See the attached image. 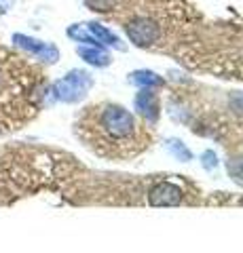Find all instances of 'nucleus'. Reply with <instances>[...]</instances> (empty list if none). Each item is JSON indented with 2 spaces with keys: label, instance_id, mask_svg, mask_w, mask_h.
<instances>
[{
  "label": "nucleus",
  "instance_id": "obj_7",
  "mask_svg": "<svg viewBox=\"0 0 243 253\" xmlns=\"http://www.w3.org/2000/svg\"><path fill=\"white\" fill-rule=\"evenodd\" d=\"M87 30H89V34L96 38V41L104 46V44H108V46H116V49H123V44H121V38L116 36V34H112L108 28H104L101 23H96V21H91V23H87Z\"/></svg>",
  "mask_w": 243,
  "mask_h": 253
},
{
  "label": "nucleus",
  "instance_id": "obj_8",
  "mask_svg": "<svg viewBox=\"0 0 243 253\" xmlns=\"http://www.w3.org/2000/svg\"><path fill=\"white\" fill-rule=\"evenodd\" d=\"M76 53L81 55V57L91 63V66H96V68H104L110 63V55H108L101 46H78Z\"/></svg>",
  "mask_w": 243,
  "mask_h": 253
},
{
  "label": "nucleus",
  "instance_id": "obj_5",
  "mask_svg": "<svg viewBox=\"0 0 243 253\" xmlns=\"http://www.w3.org/2000/svg\"><path fill=\"white\" fill-rule=\"evenodd\" d=\"M125 30H127V36L131 38V42L136 46H150L156 38L161 36L159 26H156L154 21L146 19V17L129 21L127 26H125Z\"/></svg>",
  "mask_w": 243,
  "mask_h": 253
},
{
  "label": "nucleus",
  "instance_id": "obj_6",
  "mask_svg": "<svg viewBox=\"0 0 243 253\" xmlns=\"http://www.w3.org/2000/svg\"><path fill=\"white\" fill-rule=\"evenodd\" d=\"M136 108L140 110V114H142L146 121L154 123L156 118H159V97H156V93L152 89H142L138 93L136 97Z\"/></svg>",
  "mask_w": 243,
  "mask_h": 253
},
{
  "label": "nucleus",
  "instance_id": "obj_4",
  "mask_svg": "<svg viewBox=\"0 0 243 253\" xmlns=\"http://www.w3.org/2000/svg\"><path fill=\"white\" fill-rule=\"evenodd\" d=\"M13 46L15 49H21L26 55L34 59H41L47 63H55L59 59V51L55 44L51 42H43V41H36L32 36H26V34H13Z\"/></svg>",
  "mask_w": 243,
  "mask_h": 253
},
{
  "label": "nucleus",
  "instance_id": "obj_3",
  "mask_svg": "<svg viewBox=\"0 0 243 253\" xmlns=\"http://www.w3.org/2000/svg\"><path fill=\"white\" fill-rule=\"evenodd\" d=\"M93 86V78L85 70H72L64 78H59L53 84V97L64 101V104H74V101L83 99Z\"/></svg>",
  "mask_w": 243,
  "mask_h": 253
},
{
  "label": "nucleus",
  "instance_id": "obj_2",
  "mask_svg": "<svg viewBox=\"0 0 243 253\" xmlns=\"http://www.w3.org/2000/svg\"><path fill=\"white\" fill-rule=\"evenodd\" d=\"M19 57H13V55L6 51V49H0V133L9 131V129H17L15 123L11 121L13 116V99H15V93H9V89L13 86L15 76L9 70L11 63H15Z\"/></svg>",
  "mask_w": 243,
  "mask_h": 253
},
{
  "label": "nucleus",
  "instance_id": "obj_10",
  "mask_svg": "<svg viewBox=\"0 0 243 253\" xmlns=\"http://www.w3.org/2000/svg\"><path fill=\"white\" fill-rule=\"evenodd\" d=\"M129 81L133 84H140V86H150V84H163V81L154 72H148V70H140V72H133Z\"/></svg>",
  "mask_w": 243,
  "mask_h": 253
},
{
  "label": "nucleus",
  "instance_id": "obj_9",
  "mask_svg": "<svg viewBox=\"0 0 243 253\" xmlns=\"http://www.w3.org/2000/svg\"><path fill=\"white\" fill-rule=\"evenodd\" d=\"M165 148H167V152L169 154H174L178 161H184V163H188L193 158V154H191V150H188L182 141H178V139H165Z\"/></svg>",
  "mask_w": 243,
  "mask_h": 253
},
{
  "label": "nucleus",
  "instance_id": "obj_11",
  "mask_svg": "<svg viewBox=\"0 0 243 253\" xmlns=\"http://www.w3.org/2000/svg\"><path fill=\"white\" fill-rule=\"evenodd\" d=\"M112 2H114V0H85V4H87L91 11H97V13L110 11L112 9Z\"/></svg>",
  "mask_w": 243,
  "mask_h": 253
},
{
  "label": "nucleus",
  "instance_id": "obj_1",
  "mask_svg": "<svg viewBox=\"0 0 243 253\" xmlns=\"http://www.w3.org/2000/svg\"><path fill=\"white\" fill-rule=\"evenodd\" d=\"M89 114H93V121H85L81 118L83 123H89V125H96V135L97 139H91L89 144H85L87 148H91L93 152L97 154H104L106 146L112 148V141H136L138 137V123L127 110L119 104H104V106H91L87 108ZM112 156V152H110Z\"/></svg>",
  "mask_w": 243,
  "mask_h": 253
}]
</instances>
